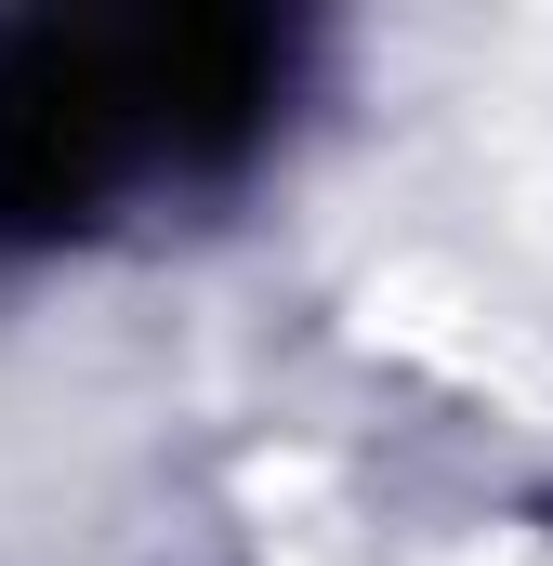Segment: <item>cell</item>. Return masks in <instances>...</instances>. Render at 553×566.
<instances>
[{"instance_id":"cell-1","label":"cell","mask_w":553,"mask_h":566,"mask_svg":"<svg viewBox=\"0 0 553 566\" xmlns=\"http://www.w3.org/2000/svg\"><path fill=\"white\" fill-rule=\"evenodd\" d=\"M290 27L264 13H27L0 27V251L93 238L145 185H211L276 133Z\"/></svg>"}]
</instances>
